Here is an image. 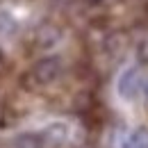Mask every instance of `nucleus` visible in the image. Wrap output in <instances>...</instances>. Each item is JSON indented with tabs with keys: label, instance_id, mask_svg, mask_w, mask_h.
Returning <instances> with one entry per match:
<instances>
[{
	"label": "nucleus",
	"instance_id": "nucleus-3",
	"mask_svg": "<svg viewBox=\"0 0 148 148\" xmlns=\"http://www.w3.org/2000/svg\"><path fill=\"white\" fill-rule=\"evenodd\" d=\"M114 148H148V125L119 130L114 137Z\"/></svg>",
	"mask_w": 148,
	"mask_h": 148
},
{
	"label": "nucleus",
	"instance_id": "nucleus-1",
	"mask_svg": "<svg viewBox=\"0 0 148 148\" xmlns=\"http://www.w3.org/2000/svg\"><path fill=\"white\" fill-rule=\"evenodd\" d=\"M144 82H146V77L141 73V69H137V66L123 69L119 73V77H116V93H119V98L125 100V103H134L137 98L144 96Z\"/></svg>",
	"mask_w": 148,
	"mask_h": 148
},
{
	"label": "nucleus",
	"instance_id": "nucleus-2",
	"mask_svg": "<svg viewBox=\"0 0 148 148\" xmlns=\"http://www.w3.org/2000/svg\"><path fill=\"white\" fill-rule=\"evenodd\" d=\"M59 75H62V59L59 57H43L30 69L27 77L39 87H46V84L55 82Z\"/></svg>",
	"mask_w": 148,
	"mask_h": 148
},
{
	"label": "nucleus",
	"instance_id": "nucleus-4",
	"mask_svg": "<svg viewBox=\"0 0 148 148\" xmlns=\"http://www.w3.org/2000/svg\"><path fill=\"white\" fill-rule=\"evenodd\" d=\"M144 98L148 100V77H146V82H144Z\"/></svg>",
	"mask_w": 148,
	"mask_h": 148
}]
</instances>
